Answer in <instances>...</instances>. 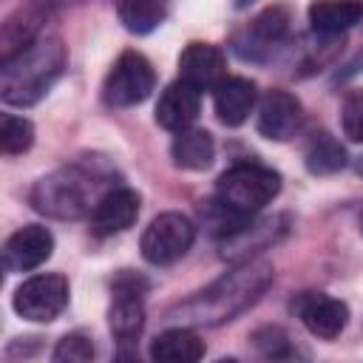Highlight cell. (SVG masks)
Instances as JSON below:
<instances>
[{"label":"cell","mask_w":363,"mask_h":363,"mask_svg":"<svg viewBox=\"0 0 363 363\" xmlns=\"http://www.w3.org/2000/svg\"><path fill=\"white\" fill-rule=\"evenodd\" d=\"M275 278V267L267 258L235 261L230 272L193 292L187 301H179L167 309L170 320L182 326H221L244 315L250 306L261 301L267 286Z\"/></svg>","instance_id":"1"},{"label":"cell","mask_w":363,"mask_h":363,"mask_svg":"<svg viewBox=\"0 0 363 363\" xmlns=\"http://www.w3.org/2000/svg\"><path fill=\"white\" fill-rule=\"evenodd\" d=\"M65 62H68V54L62 40L57 34H37L31 43L3 57L0 99L11 108L37 105L62 77Z\"/></svg>","instance_id":"2"},{"label":"cell","mask_w":363,"mask_h":363,"mask_svg":"<svg viewBox=\"0 0 363 363\" xmlns=\"http://www.w3.org/2000/svg\"><path fill=\"white\" fill-rule=\"evenodd\" d=\"M96 184L99 179L82 167V164H71V167H60L48 176H43L31 193L28 201L37 213L48 216V218H60V221H77L82 216H91L96 199Z\"/></svg>","instance_id":"3"},{"label":"cell","mask_w":363,"mask_h":363,"mask_svg":"<svg viewBox=\"0 0 363 363\" xmlns=\"http://www.w3.org/2000/svg\"><path fill=\"white\" fill-rule=\"evenodd\" d=\"M281 193V176L258 162H238L216 182V199L238 213H258Z\"/></svg>","instance_id":"4"},{"label":"cell","mask_w":363,"mask_h":363,"mask_svg":"<svg viewBox=\"0 0 363 363\" xmlns=\"http://www.w3.org/2000/svg\"><path fill=\"white\" fill-rule=\"evenodd\" d=\"M153 85L156 74L147 57L139 51H122L105 77L102 96L111 108H133L153 94Z\"/></svg>","instance_id":"5"},{"label":"cell","mask_w":363,"mask_h":363,"mask_svg":"<svg viewBox=\"0 0 363 363\" xmlns=\"http://www.w3.org/2000/svg\"><path fill=\"white\" fill-rule=\"evenodd\" d=\"M196 241V224L184 213H159L142 233L139 250L142 258L153 267H167L187 255V250Z\"/></svg>","instance_id":"6"},{"label":"cell","mask_w":363,"mask_h":363,"mask_svg":"<svg viewBox=\"0 0 363 363\" xmlns=\"http://www.w3.org/2000/svg\"><path fill=\"white\" fill-rule=\"evenodd\" d=\"M68 278L60 272H43V275H31L26 278L14 295H11V306L23 320L31 323H48L54 320L65 306H68Z\"/></svg>","instance_id":"7"},{"label":"cell","mask_w":363,"mask_h":363,"mask_svg":"<svg viewBox=\"0 0 363 363\" xmlns=\"http://www.w3.org/2000/svg\"><path fill=\"white\" fill-rule=\"evenodd\" d=\"M147 289V281L133 275V272H122L113 281L111 289V306H108V326L111 335L122 343L136 340L142 326H145V301L142 292Z\"/></svg>","instance_id":"8"},{"label":"cell","mask_w":363,"mask_h":363,"mask_svg":"<svg viewBox=\"0 0 363 363\" xmlns=\"http://www.w3.org/2000/svg\"><path fill=\"white\" fill-rule=\"evenodd\" d=\"M286 34H289V11L272 6L247 26V31L235 40V51L241 54V60L261 62L286 40Z\"/></svg>","instance_id":"9"},{"label":"cell","mask_w":363,"mask_h":363,"mask_svg":"<svg viewBox=\"0 0 363 363\" xmlns=\"http://www.w3.org/2000/svg\"><path fill=\"white\" fill-rule=\"evenodd\" d=\"M303 122V108L298 102V96H292L289 91H281V88H272L261 96L258 102V119H255V128L264 139H272V142H286L298 133Z\"/></svg>","instance_id":"10"},{"label":"cell","mask_w":363,"mask_h":363,"mask_svg":"<svg viewBox=\"0 0 363 363\" xmlns=\"http://www.w3.org/2000/svg\"><path fill=\"white\" fill-rule=\"evenodd\" d=\"M295 312L306 332L320 340H335L349 323V306L326 292H303L295 303Z\"/></svg>","instance_id":"11"},{"label":"cell","mask_w":363,"mask_h":363,"mask_svg":"<svg viewBox=\"0 0 363 363\" xmlns=\"http://www.w3.org/2000/svg\"><path fill=\"white\" fill-rule=\"evenodd\" d=\"M54 252V235L43 224H26L9 235L3 247V267L9 272H28L45 264Z\"/></svg>","instance_id":"12"},{"label":"cell","mask_w":363,"mask_h":363,"mask_svg":"<svg viewBox=\"0 0 363 363\" xmlns=\"http://www.w3.org/2000/svg\"><path fill=\"white\" fill-rule=\"evenodd\" d=\"M179 79L196 91H216L227 79L224 54L210 43H187L179 54Z\"/></svg>","instance_id":"13"},{"label":"cell","mask_w":363,"mask_h":363,"mask_svg":"<svg viewBox=\"0 0 363 363\" xmlns=\"http://www.w3.org/2000/svg\"><path fill=\"white\" fill-rule=\"evenodd\" d=\"M136 216H139V193L130 187H111L108 193L99 196L88 221H91V233L105 238L133 227Z\"/></svg>","instance_id":"14"},{"label":"cell","mask_w":363,"mask_h":363,"mask_svg":"<svg viewBox=\"0 0 363 363\" xmlns=\"http://www.w3.org/2000/svg\"><path fill=\"white\" fill-rule=\"evenodd\" d=\"M286 233V216H272V218H250L241 230H235L233 235L221 238V258L227 261H247L255 252L267 250L269 244H275L281 235Z\"/></svg>","instance_id":"15"},{"label":"cell","mask_w":363,"mask_h":363,"mask_svg":"<svg viewBox=\"0 0 363 363\" xmlns=\"http://www.w3.org/2000/svg\"><path fill=\"white\" fill-rule=\"evenodd\" d=\"M201 111V91H196L193 85H187L184 79H176L170 82L159 102H156V122L164 128V130H184L196 122Z\"/></svg>","instance_id":"16"},{"label":"cell","mask_w":363,"mask_h":363,"mask_svg":"<svg viewBox=\"0 0 363 363\" xmlns=\"http://www.w3.org/2000/svg\"><path fill=\"white\" fill-rule=\"evenodd\" d=\"M255 102H258V91H255V82L247 77H227L213 91L216 116L227 128L244 125L250 119V113L255 111Z\"/></svg>","instance_id":"17"},{"label":"cell","mask_w":363,"mask_h":363,"mask_svg":"<svg viewBox=\"0 0 363 363\" xmlns=\"http://www.w3.org/2000/svg\"><path fill=\"white\" fill-rule=\"evenodd\" d=\"M363 17L360 0H312L309 3V26L318 37H337L357 26Z\"/></svg>","instance_id":"18"},{"label":"cell","mask_w":363,"mask_h":363,"mask_svg":"<svg viewBox=\"0 0 363 363\" xmlns=\"http://www.w3.org/2000/svg\"><path fill=\"white\" fill-rule=\"evenodd\" d=\"M150 357L159 363H193L204 357V340L190 326H170L150 343Z\"/></svg>","instance_id":"19"},{"label":"cell","mask_w":363,"mask_h":363,"mask_svg":"<svg viewBox=\"0 0 363 363\" xmlns=\"http://www.w3.org/2000/svg\"><path fill=\"white\" fill-rule=\"evenodd\" d=\"M170 156H173L176 167H182V170H207L216 159V142L204 128L190 125L184 130H176Z\"/></svg>","instance_id":"20"},{"label":"cell","mask_w":363,"mask_h":363,"mask_svg":"<svg viewBox=\"0 0 363 363\" xmlns=\"http://www.w3.org/2000/svg\"><path fill=\"white\" fill-rule=\"evenodd\" d=\"M303 164L312 176H332L337 170L346 167V150L343 145L329 136V133H318L309 145H306V153H303Z\"/></svg>","instance_id":"21"},{"label":"cell","mask_w":363,"mask_h":363,"mask_svg":"<svg viewBox=\"0 0 363 363\" xmlns=\"http://www.w3.org/2000/svg\"><path fill=\"white\" fill-rule=\"evenodd\" d=\"M116 14L130 34H150L164 20V0H119Z\"/></svg>","instance_id":"22"},{"label":"cell","mask_w":363,"mask_h":363,"mask_svg":"<svg viewBox=\"0 0 363 363\" xmlns=\"http://www.w3.org/2000/svg\"><path fill=\"white\" fill-rule=\"evenodd\" d=\"M0 145H3V153H9V156L26 153L34 145V125L26 116L3 113L0 116Z\"/></svg>","instance_id":"23"},{"label":"cell","mask_w":363,"mask_h":363,"mask_svg":"<svg viewBox=\"0 0 363 363\" xmlns=\"http://www.w3.org/2000/svg\"><path fill=\"white\" fill-rule=\"evenodd\" d=\"M340 128L352 142H363V88L346 94L340 105Z\"/></svg>","instance_id":"24"},{"label":"cell","mask_w":363,"mask_h":363,"mask_svg":"<svg viewBox=\"0 0 363 363\" xmlns=\"http://www.w3.org/2000/svg\"><path fill=\"white\" fill-rule=\"evenodd\" d=\"M51 357H54L57 363H85V360L94 357V346H91V340H88L85 335L71 332V335H65V337L57 343V349H54Z\"/></svg>","instance_id":"25"},{"label":"cell","mask_w":363,"mask_h":363,"mask_svg":"<svg viewBox=\"0 0 363 363\" xmlns=\"http://www.w3.org/2000/svg\"><path fill=\"white\" fill-rule=\"evenodd\" d=\"M252 340H255V346H258L264 354H269V357L292 354L289 337H286V332L278 329V326H264V329H258V332L252 335Z\"/></svg>","instance_id":"26"},{"label":"cell","mask_w":363,"mask_h":363,"mask_svg":"<svg viewBox=\"0 0 363 363\" xmlns=\"http://www.w3.org/2000/svg\"><path fill=\"white\" fill-rule=\"evenodd\" d=\"M252 0H235V9H247Z\"/></svg>","instance_id":"27"},{"label":"cell","mask_w":363,"mask_h":363,"mask_svg":"<svg viewBox=\"0 0 363 363\" xmlns=\"http://www.w3.org/2000/svg\"><path fill=\"white\" fill-rule=\"evenodd\" d=\"M357 224H360V233H363V210H360V221Z\"/></svg>","instance_id":"28"}]
</instances>
